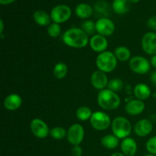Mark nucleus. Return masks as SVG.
<instances>
[{"mask_svg":"<svg viewBox=\"0 0 156 156\" xmlns=\"http://www.w3.org/2000/svg\"><path fill=\"white\" fill-rule=\"evenodd\" d=\"M153 129L152 123L148 119H142L139 120L134 126V132L136 135L140 137L147 136Z\"/></svg>","mask_w":156,"mask_h":156,"instance_id":"obj_14","label":"nucleus"},{"mask_svg":"<svg viewBox=\"0 0 156 156\" xmlns=\"http://www.w3.org/2000/svg\"><path fill=\"white\" fill-rule=\"evenodd\" d=\"M50 136L56 140H61L65 138L67 136V132L63 127L61 126H56L53 127L50 132Z\"/></svg>","mask_w":156,"mask_h":156,"instance_id":"obj_26","label":"nucleus"},{"mask_svg":"<svg viewBox=\"0 0 156 156\" xmlns=\"http://www.w3.org/2000/svg\"><path fill=\"white\" fill-rule=\"evenodd\" d=\"M150 63L151 66H152L153 68L156 69V55H154V56H152L150 59Z\"/></svg>","mask_w":156,"mask_h":156,"instance_id":"obj_34","label":"nucleus"},{"mask_svg":"<svg viewBox=\"0 0 156 156\" xmlns=\"http://www.w3.org/2000/svg\"><path fill=\"white\" fill-rule=\"evenodd\" d=\"M72 15L71 9L66 5H58L55 6L50 12V18L54 23L62 24L70 18Z\"/></svg>","mask_w":156,"mask_h":156,"instance_id":"obj_7","label":"nucleus"},{"mask_svg":"<svg viewBox=\"0 0 156 156\" xmlns=\"http://www.w3.org/2000/svg\"><path fill=\"white\" fill-rule=\"evenodd\" d=\"M68 66L64 62H58L53 68V76L57 79H62L67 76Z\"/></svg>","mask_w":156,"mask_h":156,"instance_id":"obj_24","label":"nucleus"},{"mask_svg":"<svg viewBox=\"0 0 156 156\" xmlns=\"http://www.w3.org/2000/svg\"><path fill=\"white\" fill-rule=\"evenodd\" d=\"M128 1H129L130 3H136L138 2L140 0H128Z\"/></svg>","mask_w":156,"mask_h":156,"instance_id":"obj_38","label":"nucleus"},{"mask_svg":"<svg viewBox=\"0 0 156 156\" xmlns=\"http://www.w3.org/2000/svg\"><path fill=\"white\" fill-rule=\"evenodd\" d=\"M114 53L117 60L120 61V62H126L130 59V50L124 46H120V47H116Z\"/></svg>","mask_w":156,"mask_h":156,"instance_id":"obj_23","label":"nucleus"},{"mask_svg":"<svg viewBox=\"0 0 156 156\" xmlns=\"http://www.w3.org/2000/svg\"><path fill=\"white\" fill-rule=\"evenodd\" d=\"M113 10L118 15H123L129 12L130 5L128 0H114L112 4Z\"/></svg>","mask_w":156,"mask_h":156,"instance_id":"obj_21","label":"nucleus"},{"mask_svg":"<svg viewBox=\"0 0 156 156\" xmlns=\"http://www.w3.org/2000/svg\"><path fill=\"white\" fill-rule=\"evenodd\" d=\"M122 153L126 156H134L137 152V143L133 138L123 139L120 143Z\"/></svg>","mask_w":156,"mask_h":156,"instance_id":"obj_16","label":"nucleus"},{"mask_svg":"<svg viewBox=\"0 0 156 156\" xmlns=\"http://www.w3.org/2000/svg\"><path fill=\"white\" fill-rule=\"evenodd\" d=\"M62 39L66 45L73 48H84L89 44L88 35L79 27H71L66 30Z\"/></svg>","mask_w":156,"mask_h":156,"instance_id":"obj_1","label":"nucleus"},{"mask_svg":"<svg viewBox=\"0 0 156 156\" xmlns=\"http://www.w3.org/2000/svg\"><path fill=\"white\" fill-rule=\"evenodd\" d=\"M47 34L51 37H57L61 34V27L59 24L52 23L47 27Z\"/></svg>","mask_w":156,"mask_h":156,"instance_id":"obj_28","label":"nucleus"},{"mask_svg":"<svg viewBox=\"0 0 156 156\" xmlns=\"http://www.w3.org/2000/svg\"><path fill=\"white\" fill-rule=\"evenodd\" d=\"M123 87V82L120 79H113L109 81L108 85V89L117 93L122 90Z\"/></svg>","mask_w":156,"mask_h":156,"instance_id":"obj_27","label":"nucleus"},{"mask_svg":"<svg viewBox=\"0 0 156 156\" xmlns=\"http://www.w3.org/2000/svg\"><path fill=\"white\" fill-rule=\"evenodd\" d=\"M97 101L100 108L106 111H114L117 109L121 101L118 94L108 88L99 91Z\"/></svg>","mask_w":156,"mask_h":156,"instance_id":"obj_2","label":"nucleus"},{"mask_svg":"<svg viewBox=\"0 0 156 156\" xmlns=\"http://www.w3.org/2000/svg\"><path fill=\"white\" fill-rule=\"evenodd\" d=\"M22 104V98L18 94H10L4 100V108L10 111H16L19 109Z\"/></svg>","mask_w":156,"mask_h":156,"instance_id":"obj_17","label":"nucleus"},{"mask_svg":"<svg viewBox=\"0 0 156 156\" xmlns=\"http://www.w3.org/2000/svg\"><path fill=\"white\" fill-rule=\"evenodd\" d=\"M141 46L143 51L148 55H156V33L149 31L143 36Z\"/></svg>","mask_w":156,"mask_h":156,"instance_id":"obj_11","label":"nucleus"},{"mask_svg":"<svg viewBox=\"0 0 156 156\" xmlns=\"http://www.w3.org/2000/svg\"><path fill=\"white\" fill-rule=\"evenodd\" d=\"M67 140L71 145L79 146L85 137V129L79 123H75L69 128L67 131Z\"/></svg>","mask_w":156,"mask_h":156,"instance_id":"obj_8","label":"nucleus"},{"mask_svg":"<svg viewBox=\"0 0 156 156\" xmlns=\"http://www.w3.org/2000/svg\"><path fill=\"white\" fill-rule=\"evenodd\" d=\"M111 129L114 136H116L119 140H123L130 135L132 132V124L127 118L119 116L112 120Z\"/></svg>","mask_w":156,"mask_h":156,"instance_id":"obj_3","label":"nucleus"},{"mask_svg":"<svg viewBox=\"0 0 156 156\" xmlns=\"http://www.w3.org/2000/svg\"><path fill=\"white\" fill-rule=\"evenodd\" d=\"M96 31L104 37L111 36L115 31V24L108 18H101L95 22Z\"/></svg>","mask_w":156,"mask_h":156,"instance_id":"obj_9","label":"nucleus"},{"mask_svg":"<svg viewBox=\"0 0 156 156\" xmlns=\"http://www.w3.org/2000/svg\"><path fill=\"white\" fill-rule=\"evenodd\" d=\"M89 120L91 126L94 129L98 131H103L108 129L112 123L110 116L104 111L94 112Z\"/></svg>","mask_w":156,"mask_h":156,"instance_id":"obj_5","label":"nucleus"},{"mask_svg":"<svg viewBox=\"0 0 156 156\" xmlns=\"http://www.w3.org/2000/svg\"><path fill=\"white\" fill-rule=\"evenodd\" d=\"M146 105L144 102L139 99H133L126 103L125 105V111L126 114L131 116H137L144 111Z\"/></svg>","mask_w":156,"mask_h":156,"instance_id":"obj_15","label":"nucleus"},{"mask_svg":"<svg viewBox=\"0 0 156 156\" xmlns=\"http://www.w3.org/2000/svg\"><path fill=\"white\" fill-rule=\"evenodd\" d=\"M3 30H4V23L2 20H0V34H2Z\"/></svg>","mask_w":156,"mask_h":156,"instance_id":"obj_36","label":"nucleus"},{"mask_svg":"<svg viewBox=\"0 0 156 156\" xmlns=\"http://www.w3.org/2000/svg\"><path fill=\"white\" fill-rule=\"evenodd\" d=\"M150 81L154 86L156 87V71H153L150 74Z\"/></svg>","mask_w":156,"mask_h":156,"instance_id":"obj_33","label":"nucleus"},{"mask_svg":"<svg viewBox=\"0 0 156 156\" xmlns=\"http://www.w3.org/2000/svg\"><path fill=\"white\" fill-rule=\"evenodd\" d=\"M144 156H156V155H152V154H148V155H144Z\"/></svg>","mask_w":156,"mask_h":156,"instance_id":"obj_39","label":"nucleus"},{"mask_svg":"<svg viewBox=\"0 0 156 156\" xmlns=\"http://www.w3.org/2000/svg\"><path fill=\"white\" fill-rule=\"evenodd\" d=\"M119 139L114 134H108L101 138V143L107 149H114L119 146Z\"/></svg>","mask_w":156,"mask_h":156,"instance_id":"obj_22","label":"nucleus"},{"mask_svg":"<svg viewBox=\"0 0 156 156\" xmlns=\"http://www.w3.org/2000/svg\"><path fill=\"white\" fill-rule=\"evenodd\" d=\"M117 61L118 60L114 53L111 51H105L98 55L96 66L100 71L109 73L117 68Z\"/></svg>","mask_w":156,"mask_h":156,"instance_id":"obj_4","label":"nucleus"},{"mask_svg":"<svg viewBox=\"0 0 156 156\" xmlns=\"http://www.w3.org/2000/svg\"><path fill=\"white\" fill-rule=\"evenodd\" d=\"M82 149L80 146H74L72 149V156H82Z\"/></svg>","mask_w":156,"mask_h":156,"instance_id":"obj_32","label":"nucleus"},{"mask_svg":"<svg viewBox=\"0 0 156 156\" xmlns=\"http://www.w3.org/2000/svg\"><path fill=\"white\" fill-rule=\"evenodd\" d=\"M15 1H16V0H0V4L2 5H5L11 4Z\"/></svg>","mask_w":156,"mask_h":156,"instance_id":"obj_35","label":"nucleus"},{"mask_svg":"<svg viewBox=\"0 0 156 156\" xmlns=\"http://www.w3.org/2000/svg\"><path fill=\"white\" fill-rule=\"evenodd\" d=\"M34 20L40 26H49L50 24L51 18L50 15L46 12L42 10H38L34 13Z\"/></svg>","mask_w":156,"mask_h":156,"instance_id":"obj_20","label":"nucleus"},{"mask_svg":"<svg viewBox=\"0 0 156 156\" xmlns=\"http://www.w3.org/2000/svg\"><path fill=\"white\" fill-rule=\"evenodd\" d=\"M82 29L88 35L94 34L96 31L95 23L91 20H87L84 21L82 24Z\"/></svg>","mask_w":156,"mask_h":156,"instance_id":"obj_29","label":"nucleus"},{"mask_svg":"<svg viewBox=\"0 0 156 156\" xmlns=\"http://www.w3.org/2000/svg\"><path fill=\"white\" fill-rule=\"evenodd\" d=\"M92 114L93 113L91 108L86 106L80 107L76 111V117L79 120H82V121L90 120Z\"/></svg>","mask_w":156,"mask_h":156,"instance_id":"obj_25","label":"nucleus"},{"mask_svg":"<svg viewBox=\"0 0 156 156\" xmlns=\"http://www.w3.org/2000/svg\"><path fill=\"white\" fill-rule=\"evenodd\" d=\"M111 156H126V155H123L122 152H114V153H113Z\"/></svg>","mask_w":156,"mask_h":156,"instance_id":"obj_37","label":"nucleus"},{"mask_svg":"<svg viewBox=\"0 0 156 156\" xmlns=\"http://www.w3.org/2000/svg\"><path fill=\"white\" fill-rule=\"evenodd\" d=\"M108 82L109 81H108V76L106 73L104 72L97 70L91 74V83L96 89L100 90V91L105 89V88L108 87Z\"/></svg>","mask_w":156,"mask_h":156,"instance_id":"obj_12","label":"nucleus"},{"mask_svg":"<svg viewBox=\"0 0 156 156\" xmlns=\"http://www.w3.org/2000/svg\"><path fill=\"white\" fill-rule=\"evenodd\" d=\"M89 45L93 51L101 53L106 51L108 47V42L105 37L98 34L91 37L89 40Z\"/></svg>","mask_w":156,"mask_h":156,"instance_id":"obj_13","label":"nucleus"},{"mask_svg":"<svg viewBox=\"0 0 156 156\" xmlns=\"http://www.w3.org/2000/svg\"><path fill=\"white\" fill-rule=\"evenodd\" d=\"M146 150L149 154L156 155V136H152L146 142Z\"/></svg>","mask_w":156,"mask_h":156,"instance_id":"obj_30","label":"nucleus"},{"mask_svg":"<svg viewBox=\"0 0 156 156\" xmlns=\"http://www.w3.org/2000/svg\"><path fill=\"white\" fill-rule=\"evenodd\" d=\"M30 131L34 136L39 139H44L48 136L50 130L47 123L43 120L35 118L30 122Z\"/></svg>","mask_w":156,"mask_h":156,"instance_id":"obj_10","label":"nucleus"},{"mask_svg":"<svg viewBox=\"0 0 156 156\" xmlns=\"http://www.w3.org/2000/svg\"><path fill=\"white\" fill-rule=\"evenodd\" d=\"M129 66L133 73L139 75H145L149 73L152 66L150 61L141 56H135L131 58L129 61Z\"/></svg>","mask_w":156,"mask_h":156,"instance_id":"obj_6","label":"nucleus"},{"mask_svg":"<svg viewBox=\"0 0 156 156\" xmlns=\"http://www.w3.org/2000/svg\"><path fill=\"white\" fill-rule=\"evenodd\" d=\"M133 93L136 99L144 101L150 97L152 91L147 85L144 83H139L134 88Z\"/></svg>","mask_w":156,"mask_h":156,"instance_id":"obj_18","label":"nucleus"},{"mask_svg":"<svg viewBox=\"0 0 156 156\" xmlns=\"http://www.w3.org/2000/svg\"><path fill=\"white\" fill-rule=\"evenodd\" d=\"M147 26L149 29L156 31V16H152L147 21Z\"/></svg>","mask_w":156,"mask_h":156,"instance_id":"obj_31","label":"nucleus"},{"mask_svg":"<svg viewBox=\"0 0 156 156\" xmlns=\"http://www.w3.org/2000/svg\"><path fill=\"white\" fill-rule=\"evenodd\" d=\"M76 14L79 18L86 19L92 15L93 9L90 5L86 4V3H81L76 6Z\"/></svg>","mask_w":156,"mask_h":156,"instance_id":"obj_19","label":"nucleus"}]
</instances>
